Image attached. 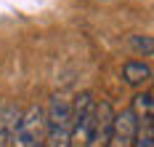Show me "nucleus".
<instances>
[{
  "label": "nucleus",
  "instance_id": "nucleus-10",
  "mask_svg": "<svg viewBox=\"0 0 154 147\" xmlns=\"http://www.w3.org/2000/svg\"><path fill=\"white\" fill-rule=\"evenodd\" d=\"M133 46L146 51V54H152V38H133Z\"/></svg>",
  "mask_w": 154,
  "mask_h": 147
},
{
  "label": "nucleus",
  "instance_id": "nucleus-9",
  "mask_svg": "<svg viewBox=\"0 0 154 147\" xmlns=\"http://www.w3.org/2000/svg\"><path fill=\"white\" fill-rule=\"evenodd\" d=\"M133 147H154V123H138V134H136V145Z\"/></svg>",
  "mask_w": 154,
  "mask_h": 147
},
{
  "label": "nucleus",
  "instance_id": "nucleus-3",
  "mask_svg": "<svg viewBox=\"0 0 154 147\" xmlns=\"http://www.w3.org/2000/svg\"><path fill=\"white\" fill-rule=\"evenodd\" d=\"M112 123H114V110L109 102H96L93 107V118L88 134H85V147H106L109 145V134H112Z\"/></svg>",
  "mask_w": 154,
  "mask_h": 147
},
{
  "label": "nucleus",
  "instance_id": "nucleus-4",
  "mask_svg": "<svg viewBox=\"0 0 154 147\" xmlns=\"http://www.w3.org/2000/svg\"><path fill=\"white\" fill-rule=\"evenodd\" d=\"M93 107H96V99L91 91H82L72 99V142H85V134H88V126L93 118Z\"/></svg>",
  "mask_w": 154,
  "mask_h": 147
},
{
  "label": "nucleus",
  "instance_id": "nucleus-6",
  "mask_svg": "<svg viewBox=\"0 0 154 147\" xmlns=\"http://www.w3.org/2000/svg\"><path fill=\"white\" fill-rule=\"evenodd\" d=\"M19 115H21V110L16 104H0V147L11 145V134H14Z\"/></svg>",
  "mask_w": 154,
  "mask_h": 147
},
{
  "label": "nucleus",
  "instance_id": "nucleus-5",
  "mask_svg": "<svg viewBox=\"0 0 154 147\" xmlns=\"http://www.w3.org/2000/svg\"><path fill=\"white\" fill-rule=\"evenodd\" d=\"M136 134H138V120L130 110L114 113V123H112V134H109L106 147H133L136 145Z\"/></svg>",
  "mask_w": 154,
  "mask_h": 147
},
{
  "label": "nucleus",
  "instance_id": "nucleus-7",
  "mask_svg": "<svg viewBox=\"0 0 154 147\" xmlns=\"http://www.w3.org/2000/svg\"><path fill=\"white\" fill-rule=\"evenodd\" d=\"M122 78H125L128 86H143V83H149V78H152V67L146 64V62L130 59V62L122 64Z\"/></svg>",
  "mask_w": 154,
  "mask_h": 147
},
{
  "label": "nucleus",
  "instance_id": "nucleus-2",
  "mask_svg": "<svg viewBox=\"0 0 154 147\" xmlns=\"http://www.w3.org/2000/svg\"><path fill=\"white\" fill-rule=\"evenodd\" d=\"M8 147H45V107L32 104L21 110Z\"/></svg>",
  "mask_w": 154,
  "mask_h": 147
},
{
  "label": "nucleus",
  "instance_id": "nucleus-11",
  "mask_svg": "<svg viewBox=\"0 0 154 147\" xmlns=\"http://www.w3.org/2000/svg\"><path fill=\"white\" fill-rule=\"evenodd\" d=\"M0 104H3V102H0Z\"/></svg>",
  "mask_w": 154,
  "mask_h": 147
},
{
  "label": "nucleus",
  "instance_id": "nucleus-1",
  "mask_svg": "<svg viewBox=\"0 0 154 147\" xmlns=\"http://www.w3.org/2000/svg\"><path fill=\"white\" fill-rule=\"evenodd\" d=\"M45 147H72V99L61 94L45 110Z\"/></svg>",
  "mask_w": 154,
  "mask_h": 147
},
{
  "label": "nucleus",
  "instance_id": "nucleus-8",
  "mask_svg": "<svg viewBox=\"0 0 154 147\" xmlns=\"http://www.w3.org/2000/svg\"><path fill=\"white\" fill-rule=\"evenodd\" d=\"M152 107H154L152 91H143V94H136L130 113L136 115V120H138V123H149V120H152Z\"/></svg>",
  "mask_w": 154,
  "mask_h": 147
}]
</instances>
